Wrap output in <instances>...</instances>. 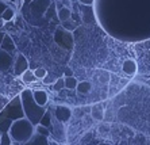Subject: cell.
I'll list each match as a JSON object with an SVG mask.
<instances>
[{
  "label": "cell",
  "instance_id": "4dcf8cb0",
  "mask_svg": "<svg viewBox=\"0 0 150 145\" xmlns=\"http://www.w3.org/2000/svg\"><path fill=\"white\" fill-rule=\"evenodd\" d=\"M0 137H1V131H0Z\"/></svg>",
  "mask_w": 150,
  "mask_h": 145
},
{
  "label": "cell",
  "instance_id": "8fae6325",
  "mask_svg": "<svg viewBox=\"0 0 150 145\" xmlns=\"http://www.w3.org/2000/svg\"><path fill=\"white\" fill-rule=\"evenodd\" d=\"M70 18H72V11H70L69 7H62L58 10V19L61 22L69 21Z\"/></svg>",
  "mask_w": 150,
  "mask_h": 145
},
{
  "label": "cell",
  "instance_id": "5bb4252c",
  "mask_svg": "<svg viewBox=\"0 0 150 145\" xmlns=\"http://www.w3.org/2000/svg\"><path fill=\"white\" fill-rule=\"evenodd\" d=\"M39 125H41V126H43V127H47V129H50V126H52V114H50V111H47V110H46L45 115L42 117Z\"/></svg>",
  "mask_w": 150,
  "mask_h": 145
},
{
  "label": "cell",
  "instance_id": "603a6c76",
  "mask_svg": "<svg viewBox=\"0 0 150 145\" xmlns=\"http://www.w3.org/2000/svg\"><path fill=\"white\" fill-rule=\"evenodd\" d=\"M8 8V4L7 3H3V1H0V16H1V14H3L4 11Z\"/></svg>",
  "mask_w": 150,
  "mask_h": 145
},
{
  "label": "cell",
  "instance_id": "5b68a950",
  "mask_svg": "<svg viewBox=\"0 0 150 145\" xmlns=\"http://www.w3.org/2000/svg\"><path fill=\"white\" fill-rule=\"evenodd\" d=\"M70 117H72V111L67 106H57L56 110H54V118L61 124L68 122L70 119Z\"/></svg>",
  "mask_w": 150,
  "mask_h": 145
},
{
  "label": "cell",
  "instance_id": "6da1fadb",
  "mask_svg": "<svg viewBox=\"0 0 150 145\" xmlns=\"http://www.w3.org/2000/svg\"><path fill=\"white\" fill-rule=\"evenodd\" d=\"M22 118H25V113L22 109L21 96L18 94L12 99H10V102L6 104V107L0 111V131L8 133L12 122L22 119Z\"/></svg>",
  "mask_w": 150,
  "mask_h": 145
},
{
  "label": "cell",
  "instance_id": "e0dca14e",
  "mask_svg": "<svg viewBox=\"0 0 150 145\" xmlns=\"http://www.w3.org/2000/svg\"><path fill=\"white\" fill-rule=\"evenodd\" d=\"M34 76L37 80H43V79L47 76V72H46L45 68H37L34 71Z\"/></svg>",
  "mask_w": 150,
  "mask_h": 145
},
{
  "label": "cell",
  "instance_id": "9a60e30c",
  "mask_svg": "<svg viewBox=\"0 0 150 145\" xmlns=\"http://www.w3.org/2000/svg\"><path fill=\"white\" fill-rule=\"evenodd\" d=\"M14 16H15V10H14V8H11V7H8L7 10L1 14V16H0V18L3 19L4 22H11L12 19H14Z\"/></svg>",
  "mask_w": 150,
  "mask_h": 145
},
{
  "label": "cell",
  "instance_id": "f546056e",
  "mask_svg": "<svg viewBox=\"0 0 150 145\" xmlns=\"http://www.w3.org/2000/svg\"><path fill=\"white\" fill-rule=\"evenodd\" d=\"M25 1H26V3H27V1H30V0H25Z\"/></svg>",
  "mask_w": 150,
  "mask_h": 145
},
{
  "label": "cell",
  "instance_id": "ffe728a7",
  "mask_svg": "<svg viewBox=\"0 0 150 145\" xmlns=\"http://www.w3.org/2000/svg\"><path fill=\"white\" fill-rule=\"evenodd\" d=\"M62 26L65 28H67L68 31H72V30H74V28H77V23L73 21V19L70 18L69 21H65V22H62Z\"/></svg>",
  "mask_w": 150,
  "mask_h": 145
},
{
  "label": "cell",
  "instance_id": "7a4b0ae2",
  "mask_svg": "<svg viewBox=\"0 0 150 145\" xmlns=\"http://www.w3.org/2000/svg\"><path fill=\"white\" fill-rule=\"evenodd\" d=\"M19 96H21V103L23 113H25V118H27L34 126L39 125L42 117L46 113V107H41L37 104V102L33 98L31 88H23L19 92Z\"/></svg>",
  "mask_w": 150,
  "mask_h": 145
},
{
  "label": "cell",
  "instance_id": "44dd1931",
  "mask_svg": "<svg viewBox=\"0 0 150 145\" xmlns=\"http://www.w3.org/2000/svg\"><path fill=\"white\" fill-rule=\"evenodd\" d=\"M0 145H12V140H11L8 133H1L0 137Z\"/></svg>",
  "mask_w": 150,
  "mask_h": 145
},
{
  "label": "cell",
  "instance_id": "7402d4cb",
  "mask_svg": "<svg viewBox=\"0 0 150 145\" xmlns=\"http://www.w3.org/2000/svg\"><path fill=\"white\" fill-rule=\"evenodd\" d=\"M10 102V99L8 98H6V96H3V95H0V111L6 107V104Z\"/></svg>",
  "mask_w": 150,
  "mask_h": 145
},
{
  "label": "cell",
  "instance_id": "f1b7e54d",
  "mask_svg": "<svg viewBox=\"0 0 150 145\" xmlns=\"http://www.w3.org/2000/svg\"><path fill=\"white\" fill-rule=\"evenodd\" d=\"M0 1H3V3H7V1H10V0H0Z\"/></svg>",
  "mask_w": 150,
  "mask_h": 145
},
{
  "label": "cell",
  "instance_id": "d4e9b609",
  "mask_svg": "<svg viewBox=\"0 0 150 145\" xmlns=\"http://www.w3.org/2000/svg\"><path fill=\"white\" fill-rule=\"evenodd\" d=\"M95 0H80L81 4H87V6H91V4H93Z\"/></svg>",
  "mask_w": 150,
  "mask_h": 145
},
{
  "label": "cell",
  "instance_id": "52a82bcc",
  "mask_svg": "<svg viewBox=\"0 0 150 145\" xmlns=\"http://www.w3.org/2000/svg\"><path fill=\"white\" fill-rule=\"evenodd\" d=\"M33 98L37 102V104L41 107H46V104L49 102V95L43 90H34L33 91Z\"/></svg>",
  "mask_w": 150,
  "mask_h": 145
},
{
  "label": "cell",
  "instance_id": "484cf974",
  "mask_svg": "<svg viewBox=\"0 0 150 145\" xmlns=\"http://www.w3.org/2000/svg\"><path fill=\"white\" fill-rule=\"evenodd\" d=\"M4 36H6L4 33H0V46H1V42H3V38H4Z\"/></svg>",
  "mask_w": 150,
  "mask_h": 145
},
{
  "label": "cell",
  "instance_id": "cb8c5ba5",
  "mask_svg": "<svg viewBox=\"0 0 150 145\" xmlns=\"http://www.w3.org/2000/svg\"><path fill=\"white\" fill-rule=\"evenodd\" d=\"M73 76V71L70 68H65V77H72Z\"/></svg>",
  "mask_w": 150,
  "mask_h": 145
},
{
  "label": "cell",
  "instance_id": "4316f807",
  "mask_svg": "<svg viewBox=\"0 0 150 145\" xmlns=\"http://www.w3.org/2000/svg\"><path fill=\"white\" fill-rule=\"evenodd\" d=\"M25 145H35V144H34V142H33V141H31V140H30V141H28V142H26V144H25Z\"/></svg>",
  "mask_w": 150,
  "mask_h": 145
},
{
  "label": "cell",
  "instance_id": "ac0fdd59",
  "mask_svg": "<svg viewBox=\"0 0 150 145\" xmlns=\"http://www.w3.org/2000/svg\"><path fill=\"white\" fill-rule=\"evenodd\" d=\"M35 133L39 136H42V137H47V136L50 134V130L47 129V127H43L41 126V125H37L35 126Z\"/></svg>",
  "mask_w": 150,
  "mask_h": 145
},
{
  "label": "cell",
  "instance_id": "4fadbf2b",
  "mask_svg": "<svg viewBox=\"0 0 150 145\" xmlns=\"http://www.w3.org/2000/svg\"><path fill=\"white\" fill-rule=\"evenodd\" d=\"M91 88H92V84L89 82H80L76 87V90L80 94H87V92L91 91Z\"/></svg>",
  "mask_w": 150,
  "mask_h": 145
},
{
  "label": "cell",
  "instance_id": "3957f363",
  "mask_svg": "<svg viewBox=\"0 0 150 145\" xmlns=\"http://www.w3.org/2000/svg\"><path fill=\"white\" fill-rule=\"evenodd\" d=\"M8 134L12 141L19 142V144H26L35 134V126L27 118H22V119L12 122L10 130H8Z\"/></svg>",
  "mask_w": 150,
  "mask_h": 145
},
{
  "label": "cell",
  "instance_id": "ba28073f",
  "mask_svg": "<svg viewBox=\"0 0 150 145\" xmlns=\"http://www.w3.org/2000/svg\"><path fill=\"white\" fill-rule=\"evenodd\" d=\"M0 49L4 50V52H6V53H8V54H12V52H15V49H16V48H15L14 41H12V38H11L8 34H6V36H4Z\"/></svg>",
  "mask_w": 150,
  "mask_h": 145
},
{
  "label": "cell",
  "instance_id": "277c9868",
  "mask_svg": "<svg viewBox=\"0 0 150 145\" xmlns=\"http://www.w3.org/2000/svg\"><path fill=\"white\" fill-rule=\"evenodd\" d=\"M28 67H30V65H28L27 58L22 53H19L14 63V75L15 76H22V75L28 69Z\"/></svg>",
  "mask_w": 150,
  "mask_h": 145
},
{
  "label": "cell",
  "instance_id": "2e32d148",
  "mask_svg": "<svg viewBox=\"0 0 150 145\" xmlns=\"http://www.w3.org/2000/svg\"><path fill=\"white\" fill-rule=\"evenodd\" d=\"M64 80H65V88H68V90H74L77 87V84H79V82H77V79L74 76H72V77H64Z\"/></svg>",
  "mask_w": 150,
  "mask_h": 145
},
{
  "label": "cell",
  "instance_id": "7c38bea8",
  "mask_svg": "<svg viewBox=\"0 0 150 145\" xmlns=\"http://www.w3.org/2000/svg\"><path fill=\"white\" fill-rule=\"evenodd\" d=\"M21 77H22V82L26 83V84H30V83L37 82V79H35V76H34V71H30V69H27L25 73L22 75Z\"/></svg>",
  "mask_w": 150,
  "mask_h": 145
},
{
  "label": "cell",
  "instance_id": "d6986e66",
  "mask_svg": "<svg viewBox=\"0 0 150 145\" xmlns=\"http://www.w3.org/2000/svg\"><path fill=\"white\" fill-rule=\"evenodd\" d=\"M52 88L54 91H61L62 88H65V80H64V77L57 79L56 82H54V84L52 85Z\"/></svg>",
  "mask_w": 150,
  "mask_h": 145
},
{
  "label": "cell",
  "instance_id": "8992f818",
  "mask_svg": "<svg viewBox=\"0 0 150 145\" xmlns=\"http://www.w3.org/2000/svg\"><path fill=\"white\" fill-rule=\"evenodd\" d=\"M14 61H12V57L11 54L6 53L4 50L0 49V72H7L11 69V67L14 65Z\"/></svg>",
  "mask_w": 150,
  "mask_h": 145
},
{
  "label": "cell",
  "instance_id": "30bf717a",
  "mask_svg": "<svg viewBox=\"0 0 150 145\" xmlns=\"http://www.w3.org/2000/svg\"><path fill=\"white\" fill-rule=\"evenodd\" d=\"M91 114H92V117H93V119L101 121L103 119V117H104L103 106H101V104H96V106H93L92 107V110H91Z\"/></svg>",
  "mask_w": 150,
  "mask_h": 145
},
{
  "label": "cell",
  "instance_id": "83f0119b",
  "mask_svg": "<svg viewBox=\"0 0 150 145\" xmlns=\"http://www.w3.org/2000/svg\"><path fill=\"white\" fill-rule=\"evenodd\" d=\"M98 145H111V144H108V142H101V144H98Z\"/></svg>",
  "mask_w": 150,
  "mask_h": 145
},
{
  "label": "cell",
  "instance_id": "9c48e42d",
  "mask_svg": "<svg viewBox=\"0 0 150 145\" xmlns=\"http://www.w3.org/2000/svg\"><path fill=\"white\" fill-rule=\"evenodd\" d=\"M122 69L126 75H130V76H133V75L137 73V63L134 60H126L122 65Z\"/></svg>",
  "mask_w": 150,
  "mask_h": 145
}]
</instances>
